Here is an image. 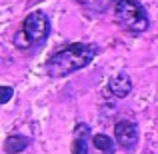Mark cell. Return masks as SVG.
<instances>
[{"mask_svg":"<svg viewBox=\"0 0 158 154\" xmlns=\"http://www.w3.org/2000/svg\"><path fill=\"white\" fill-rule=\"evenodd\" d=\"M92 142H94V146H96V150H102L104 154L114 152V142H112V138L108 134H94Z\"/></svg>","mask_w":158,"mask_h":154,"instance_id":"8","label":"cell"},{"mask_svg":"<svg viewBox=\"0 0 158 154\" xmlns=\"http://www.w3.org/2000/svg\"><path fill=\"white\" fill-rule=\"evenodd\" d=\"M84 8L88 10H94V12H106L108 8L112 6V0H78Z\"/></svg>","mask_w":158,"mask_h":154,"instance_id":"9","label":"cell"},{"mask_svg":"<svg viewBox=\"0 0 158 154\" xmlns=\"http://www.w3.org/2000/svg\"><path fill=\"white\" fill-rule=\"evenodd\" d=\"M114 18L130 32H144L148 28V14L138 0H118L114 6Z\"/></svg>","mask_w":158,"mask_h":154,"instance_id":"3","label":"cell"},{"mask_svg":"<svg viewBox=\"0 0 158 154\" xmlns=\"http://www.w3.org/2000/svg\"><path fill=\"white\" fill-rule=\"evenodd\" d=\"M48 32H50L48 16L42 10H36L24 18L22 28L14 36V44H16V48H22V50L24 48H30V46H38V44L44 42Z\"/></svg>","mask_w":158,"mask_h":154,"instance_id":"2","label":"cell"},{"mask_svg":"<svg viewBox=\"0 0 158 154\" xmlns=\"http://www.w3.org/2000/svg\"><path fill=\"white\" fill-rule=\"evenodd\" d=\"M108 90H110L116 98L128 96V94H130V90H132L130 76H128L126 72H120V74H116V76H112L110 80H108Z\"/></svg>","mask_w":158,"mask_h":154,"instance_id":"5","label":"cell"},{"mask_svg":"<svg viewBox=\"0 0 158 154\" xmlns=\"http://www.w3.org/2000/svg\"><path fill=\"white\" fill-rule=\"evenodd\" d=\"M28 144H30V138L28 136H22V134H12L6 138V142H4V152L6 154H14V152H22L28 148Z\"/></svg>","mask_w":158,"mask_h":154,"instance_id":"6","label":"cell"},{"mask_svg":"<svg viewBox=\"0 0 158 154\" xmlns=\"http://www.w3.org/2000/svg\"><path fill=\"white\" fill-rule=\"evenodd\" d=\"M10 96H12V88H10V86H2V100H0V102H8Z\"/></svg>","mask_w":158,"mask_h":154,"instance_id":"10","label":"cell"},{"mask_svg":"<svg viewBox=\"0 0 158 154\" xmlns=\"http://www.w3.org/2000/svg\"><path fill=\"white\" fill-rule=\"evenodd\" d=\"M98 48L94 44H70V46L62 48V50L54 52L46 60V72L50 76H66L70 72L84 68L86 64L92 62V58L96 56Z\"/></svg>","mask_w":158,"mask_h":154,"instance_id":"1","label":"cell"},{"mask_svg":"<svg viewBox=\"0 0 158 154\" xmlns=\"http://www.w3.org/2000/svg\"><path fill=\"white\" fill-rule=\"evenodd\" d=\"M114 138L124 150H132L138 142V128L130 120H120L114 128Z\"/></svg>","mask_w":158,"mask_h":154,"instance_id":"4","label":"cell"},{"mask_svg":"<svg viewBox=\"0 0 158 154\" xmlns=\"http://www.w3.org/2000/svg\"><path fill=\"white\" fill-rule=\"evenodd\" d=\"M86 138H88V126L86 124H80L76 126V138H74V152L72 154H86Z\"/></svg>","mask_w":158,"mask_h":154,"instance_id":"7","label":"cell"}]
</instances>
